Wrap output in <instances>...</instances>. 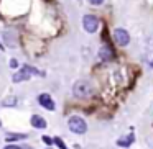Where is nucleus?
<instances>
[{
	"label": "nucleus",
	"instance_id": "f257e3e1",
	"mask_svg": "<svg viewBox=\"0 0 153 149\" xmlns=\"http://www.w3.org/2000/svg\"><path fill=\"white\" fill-rule=\"evenodd\" d=\"M31 76H45V72L35 69L33 66H23L22 70H18V72H15L13 76H12V80H13L15 84H20V82H25V80H30Z\"/></svg>",
	"mask_w": 153,
	"mask_h": 149
},
{
	"label": "nucleus",
	"instance_id": "f03ea898",
	"mask_svg": "<svg viewBox=\"0 0 153 149\" xmlns=\"http://www.w3.org/2000/svg\"><path fill=\"white\" fill-rule=\"evenodd\" d=\"M73 93L77 98H87L94 93V87L89 80H77L73 85Z\"/></svg>",
	"mask_w": 153,
	"mask_h": 149
},
{
	"label": "nucleus",
	"instance_id": "7ed1b4c3",
	"mask_svg": "<svg viewBox=\"0 0 153 149\" xmlns=\"http://www.w3.org/2000/svg\"><path fill=\"white\" fill-rule=\"evenodd\" d=\"M68 126H69V129L74 133V134H84V133L87 131L86 120L81 118V116H77V115L71 116V118L68 120Z\"/></svg>",
	"mask_w": 153,
	"mask_h": 149
},
{
	"label": "nucleus",
	"instance_id": "20e7f679",
	"mask_svg": "<svg viewBox=\"0 0 153 149\" xmlns=\"http://www.w3.org/2000/svg\"><path fill=\"white\" fill-rule=\"evenodd\" d=\"M82 26L87 33H96L99 28V18L94 15H84L82 17Z\"/></svg>",
	"mask_w": 153,
	"mask_h": 149
},
{
	"label": "nucleus",
	"instance_id": "39448f33",
	"mask_svg": "<svg viewBox=\"0 0 153 149\" xmlns=\"http://www.w3.org/2000/svg\"><path fill=\"white\" fill-rule=\"evenodd\" d=\"M114 40L119 46H127L130 43V34L123 28H117V30H114Z\"/></svg>",
	"mask_w": 153,
	"mask_h": 149
},
{
	"label": "nucleus",
	"instance_id": "423d86ee",
	"mask_svg": "<svg viewBox=\"0 0 153 149\" xmlns=\"http://www.w3.org/2000/svg\"><path fill=\"white\" fill-rule=\"evenodd\" d=\"M38 103H40L43 108L50 110V112H54V110H56V103H54V100L51 98V95H48V93H40V95H38Z\"/></svg>",
	"mask_w": 153,
	"mask_h": 149
},
{
	"label": "nucleus",
	"instance_id": "0eeeda50",
	"mask_svg": "<svg viewBox=\"0 0 153 149\" xmlns=\"http://www.w3.org/2000/svg\"><path fill=\"white\" fill-rule=\"evenodd\" d=\"M2 38H4L5 46H8V48H17L18 41H17V34H15L13 31H4Z\"/></svg>",
	"mask_w": 153,
	"mask_h": 149
},
{
	"label": "nucleus",
	"instance_id": "6e6552de",
	"mask_svg": "<svg viewBox=\"0 0 153 149\" xmlns=\"http://www.w3.org/2000/svg\"><path fill=\"white\" fill-rule=\"evenodd\" d=\"M30 123H31V126H33V128H36V129H45L48 126L46 120H45L43 116H40V115H33L30 118Z\"/></svg>",
	"mask_w": 153,
	"mask_h": 149
},
{
	"label": "nucleus",
	"instance_id": "1a4fd4ad",
	"mask_svg": "<svg viewBox=\"0 0 153 149\" xmlns=\"http://www.w3.org/2000/svg\"><path fill=\"white\" fill-rule=\"evenodd\" d=\"M99 57L102 61H112L114 59V51L110 46H107V44H104V46H100L99 49Z\"/></svg>",
	"mask_w": 153,
	"mask_h": 149
},
{
	"label": "nucleus",
	"instance_id": "9d476101",
	"mask_svg": "<svg viewBox=\"0 0 153 149\" xmlns=\"http://www.w3.org/2000/svg\"><path fill=\"white\" fill-rule=\"evenodd\" d=\"M132 142H133V134H128V136L120 138L119 141H117V146H120V148H128Z\"/></svg>",
	"mask_w": 153,
	"mask_h": 149
},
{
	"label": "nucleus",
	"instance_id": "9b49d317",
	"mask_svg": "<svg viewBox=\"0 0 153 149\" xmlns=\"http://www.w3.org/2000/svg\"><path fill=\"white\" fill-rule=\"evenodd\" d=\"M17 103H18L17 97H7V98L2 100V103H0V105H2V106H17Z\"/></svg>",
	"mask_w": 153,
	"mask_h": 149
},
{
	"label": "nucleus",
	"instance_id": "f8f14e48",
	"mask_svg": "<svg viewBox=\"0 0 153 149\" xmlns=\"http://www.w3.org/2000/svg\"><path fill=\"white\" fill-rule=\"evenodd\" d=\"M20 139H27V134H7V141L8 142L20 141Z\"/></svg>",
	"mask_w": 153,
	"mask_h": 149
},
{
	"label": "nucleus",
	"instance_id": "ddd939ff",
	"mask_svg": "<svg viewBox=\"0 0 153 149\" xmlns=\"http://www.w3.org/2000/svg\"><path fill=\"white\" fill-rule=\"evenodd\" d=\"M53 142H54V144H56L59 149H68L66 144L63 142V139H61V138H53Z\"/></svg>",
	"mask_w": 153,
	"mask_h": 149
},
{
	"label": "nucleus",
	"instance_id": "4468645a",
	"mask_svg": "<svg viewBox=\"0 0 153 149\" xmlns=\"http://www.w3.org/2000/svg\"><path fill=\"white\" fill-rule=\"evenodd\" d=\"M89 2V5H92V7H100V5L104 4V0H87Z\"/></svg>",
	"mask_w": 153,
	"mask_h": 149
},
{
	"label": "nucleus",
	"instance_id": "2eb2a0df",
	"mask_svg": "<svg viewBox=\"0 0 153 149\" xmlns=\"http://www.w3.org/2000/svg\"><path fill=\"white\" fill-rule=\"evenodd\" d=\"M10 67H12V69H17V67H18V61L17 59H10Z\"/></svg>",
	"mask_w": 153,
	"mask_h": 149
},
{
	"label": "nucleus",
	"instance_id": "dca6fc26",
	"mask_svg": "<svg viewBox=\"0 0 153 149\" xmlns=\"http://www.w3.org/2000/svg\"><path fill=\"white\" fill-rule=\"evenodd\" d=\"M41 139H43V141L46 142V144H54V142H53V139H51L50 136H43V138H41Z\"/></svg>",
	"mask_w": 153,
	"mask_h": 149
},
{
	"label": "nucleus",
	"instance_id": "f3484780",
	"mask_svg": "<svg viewBox=\"0 0 153 149\" xmlns=\"http://www.w3.org/2000/svg\"><path fill=\"white\" fill-rule=\"evenodd\" d=\"M4 149H22V148H20V146H17V144H7Z\"/></svg>",
	"mask_w": 153,
	"mask_h": 149
},
{
	"label": "nucleus",
	"instance_id": "a211bd4d",
	"mask_svg": "<svg viewBox=\"0 0 153 149\" xmlns=\"http://www.w3.org/2000/svg\"><path fill=\"white\" fill-rule=\"evenodd\" d=\"M150 67H153V59H152V61H150Z\"/></svg>",
	"mask_w": 153,
	"mask_h": 149
},
{
	"label": "nucleus",
	"instance_id": "6ab92c4d",
	"mask_svg": "<svg viewBox=\"0 0 153 149\" xmlns=\"http://www.w3.org/2000/svg\"><path fill=\"white\" fill-rule=\"evenodd\" d=\"M0 126H2V123H0Z\"/></svg>",
	"mask_w": 153,
	"mask_h": 149
},
{
	"label": "nucleus",
	"instance_id": "aec40b11",
	"mask_svg": "<svg viewBox=\"0 0 153 149\" xmlns=\"http://www.w3.org/2000/svg\"><path fill=\"white\" fill-rule=\"evenodd\" d=\"M48 149H51V148H48Z\"/></svg>",
	"mask_w": 153,
	"mask_h": 149
}]
</instances>
